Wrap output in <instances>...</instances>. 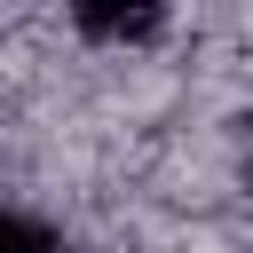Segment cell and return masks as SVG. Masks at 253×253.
Segmentation results:
<instances>
[{"label": "cell", "mask_w": 253, "mask_h": 253, "mask_svg": "<svg viewBox=\"0 0 253 253\" xmlns=\"http://www.w3.org/2000/svg\"><path fill=\"white\" fill-rule=\"evenodd\" d=\"M71 32L95 47H142L166 32V8H71Z\"/></svg>", "instance_id": "obj_1"}, {"label": "cell", "mask_w": 253, "mask_h": 253, "mask_svg": "<svg viewBox=\"0 0 253 253\" xmlns=\"http://www.w3.org/2000/svg\"><path fill=\"white\" fill-rule=\"evenodd\" d=\"M0 253H63V237H55L40 213H24V206L0 198Z\"/></svg>", "instance_id": "obj_2"}]
</instances>
